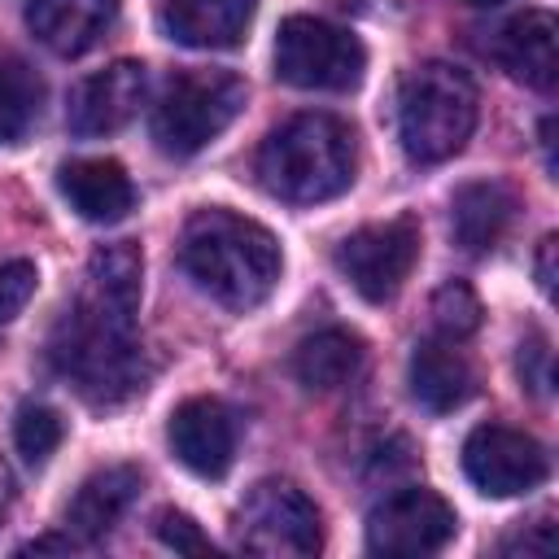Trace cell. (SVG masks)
Instances as JSON below:
<instances>
[{
  "mask_svg": "<svg viewBox=\"0 0 559 559\" xmlns=\"http://www.w3.org/2000/svg\"><path fill=\"white\" fill-rule=\"evenodd\" d=\"M555 236H546L542 240V253H537V284H542V293H550L555 288Z\"/></svg>",
  "mask_w": 559,
  "mask_h": 559,
  "instance_id": "cell-28",
  "label": "cell"
},
{
  "mask_svg": "<svg viewBox=\"0 0 559 559\" xmlns=\"http://www.w3.org/2000/svg\"><path fill=\"white\" fill-rule=\"evenodd\" d=\"M520 380L537 393V397H546L550 393V384H555V371H550V341L542 336V332H528L524 341H520Z\"/></svg>",
  "mask_w": 559,
  "mask_h": 559,
  "instance_id": "cell-25",
  "label": "cell"
},
{
  "mask_svg": "<svg viewBox=\"0 0 559 559\" xmlns=\"http://www.w3.org/2000/svg\"><path fill=\"white\" fill-rule=\"evenodd\" d=\"M153 528H157L162 546H170V550H183V555H210L214 550L210 537L201 533V524L192 515H183V511H162Z\"/></svg>",
  "mask_w": 559,
  "mask_h": 559,
  "instance_id": "cell-26",
  "label": "cell"
},
{
  "mask_svg": "<svg viewBox=\"0 0 559 559\" xmlns=\"http://www.w3.org/2000/svg\"><path fill=\"white\" fill-rule=\"evenodd\" d=\"M236 546L262 559H306L323 546L319 507L293 480H258L236 507Z\"/></svg>",
  "mask_w": 559,
  "mask_h": 559,
  "instance_id": "cell-7",
  "label": "cell"
},
{
  "mask_svg": "<svg viewBox=\"0 0 559 559\" xmlns=\"http://www.w3.org/2000/svg\"><path fill=\"white\" fill-rule=\"evenodd\" d=\"M472 362L463 358L459 341H419L415 354H411V397L432 411V415H445L454 406H463L472 397Z\"/></svg>",
  "mask_w": 559,
  "mask_h": 559,
  "instance_id": "cell-18",
  "label": "cell"
},
{
  "mask_svg": "<svg viewBox=\"0 0 559 559\" xmlns=\"http://www.w3.org/2000/svg\"><path fill=\"white\" fill-rule=\"evenodd\" d=\"M61 437H66V428H61V415L52 406H44V402H22L17 406V415H13V445H17L26 467H44L57 454Z\"/></svg>",
  "mask_w": 559,
  "mask_h": 559,
  "instance_id": "cell-22",
  "label": "cell"
},
{
  "mask_svg": "<svg viewBox=\"0 0 559 559\" xmlns=\"http://www.w3.org/2000/svg\"><path fill=\"white\" fill-rule=\"evenodd\" d=\"M140 480H144V476H140V467H131V463H114V467L92 472V476L74 489V498H70V507H66V528L79 533V537H87V542L105 537V533L127 515V507L135 502Z\"/></svg>",
  "mask_w": 559,
  "mask_h": 559,
  "instance_id": "cell-19",
  "label": "cell"
},
{
  "mask_svg": "<svg viewBox=\"0 0 559 559\" xmlns=\"http://www.w3.org/2000/svg\"><path fill=\"white\" fill-rule=\"evenodd\" d=\"M258 0H153L157 26L183 48H231L245 39Z\"/></svg>",
  "mask_w": 559,
  "mask_h": 559,
  "instance_id": "cell-13",
  "label": "cell"
},
{
  "mask_svg": "<svg viewBox=\"0 0 559 559\" xmlns=\"http://www.w3.org/2000/svg\"><path fill=\"white\" fill-rule=\"evenodd\" d=\"M140 275L144 262L131 240L100 245L74 301L48 332V367L92 406H118L148 380L135 328Z\"/></svg>",
  "mask_w": 559,
  "mask_h": 559,
  "instance_id": "cell-1",
  "label": "cell"
},
{
  "mask_svg": "<svg viewBox=\"0 0 559 559\" xmlns=\"http://www.w3.org/2000/svg\"><path fill=\"white\" fill-rule=\"evenodd\" d=\"M367 345L358 332L349 328H323L314 336H306L293 349V376L310 389V393H332L341 384H349L362 371Z\"/></svg>",
  "mask_w": 559,
  "mask_h": 559,
  "instance_id": "cell-20",
  "label": "cell"
},
{
  "mask_svg": "<svg viewBox=\"0 0 559 559\" xmlns=\"http://www.w3.org/2000/svg\"><path fill=\"white\" fill-rule=\"evenodd\" d=\"M555 550V533H550V520H533L528 528H515V537L502 542V555H550Z\"/></svg>",
  "mask_w": 559,
  "mask_h": 559,
  "instance_id": "cell-27",
  "label": "cell"
},
{
  "mask_svg": "<svg viewBox=\"0 0 559 559\" xmlns=\"http://www.w3.org/2000/svg\"><path fill=\"white\" fill-rule=\"evenodd\" d=\"M354 127L336 114H297L280 122L258 148V179L288 205H319L354 183Z\"/></svg>",
  "mask_w": 559,
  "mask_h": 559,
  "instance_id": "cell-3",
  "label": "cell"
},
{
  "mask_svg": "<svg viewBox=\"0 0 559 559\" xmlns=\"http://www.w3.org/2000/svg\"><path fill=\"white\" fill-rule=\"evenodd\" d=\"M35 280H39L35 262H26V258L0 262V328L22 314V306H26L31 293H35Z\"/></svg>",
  "mask_w": 559,
  "mask_h": 559,
  "instance_id": "cell-24",
  "label": "cell"
},
{
  "mask_svg": "<svg viewBox=\"0 0 559 559\" xmlns=\"http://www.w3.org/2000/svg\"><path fill=\"white\" fill-rule=\"evenodd\" d=\"M480 297L463 284V280H450V284H441L437 293H432V328H437V336H445V341H463V336H472L476 328H480Z\"/></svg>",
  "mask_w": 559,
  "mask_h": 559,
  "instance_id": "cell-23",
  "label": "cell"
},
{
  "mask_svg": "<svg viewBox=\"0 0 559 559\" xmlns=\"http://www.w3.org/2000/svg\"><path fill=\"white\" fill-rule=\"evenodd\" d=\"M367 48L336 22L293 13L275 35V74L301 92H349L362 83Z\"/></svg>",
  "mask_w": 559,
  "mask_h": 559,
  "instance_id": "cell-6",
  "label": "cell"
},
{
  "mask_svg": "<svg viewBox=\"0 0 559 559\" xmlns=\"http://www.w3.org/2000/svg\"><path fill=\"white\" fill-rule=\"evenodd\" d=\"M555 13L546 9H524L520 17L502 22L489 39V57L520 83L550 92L555 74H559V57H555Z\"/></svg>",
  "mask_w": 559,
  "mask_h": 559,
  "instance_id": "cell-14",
  "label": "cell"
},
{
  "mask_svg": "<svg viewBox=\"0 0 559 559\" xmlns=\"http://www.w3.org/2000/svg\"><path fill=\"white\" fill-rule=\"evenodd\" d=\"M44 109V79L39 70L17 57L0 52V144H22Z\"/></svg>",
  "mask_w": 559,
  "mask_h": 559,
  "instance_id": "cell-21",
  "label": "cell"
},
{
  "mask_svg": "<svg viewBox=\"0 0 559 559\" xmlns=\"http://www.w3.org/2000/svg\"><path fill=\"white\" fill-rule=\"evenodd\" d=\"M57 192L87 223H122L135 210V183L114 157H74L57 166Z\"/></svg>",
  "mask_w": 559,
  "mask_h": 559,
  "instance_id": "cell-15",
  "label": "cell"
},
{
  "mask_svg": "<svg viewBox=\"0 0 559 559\" xmlns=\"http://www.w3.org/2000/svg\"><path fill=\"white\" fill-rule=\"evenodd\" d=\"M515 192L498 179H476V183H463L454 197H450V227H454V240L467 249V253H489L515 223Z\"/></svg>",
  "mask_w": 559,
  "mask_h": 559,
  "instance_id": "cell-17",
  "label": "cell"
},
{
  "mask_svg": "<svg viewBox=\"0 0 559 559\" xmlns=\"http://www.w3.org/2000/svg\"><path fill=\"white\" fill-rule=\"evenodd\" d=\"M179 266L218 306L253 310L275 293L284 258L280 240L262 223L231 214L223 205H205L183 223Z\"/></svg>",
  "mask_w": 559,
  "mask_h": 559,
  "instance_id": "cell-2",
  "label": "cell"
},
{
  "mask_svg": "<svg viewBox=\"0 0 559 559\" xmlns=\"http://www.w3.org/2000/svg\"><path fill=\"white\" fill-rule=\"evenodd\" d=\"M0 507H4V476H0Z\"/></svg>",
  "mask_w": 559,
  "mask_h": 559,
  "instance_id": "cell-30",
  "label": "cell"
},
{
  "mask_svg": "<svg viewBox=\"0 0 559 559\" xmlns=\"http://www.w3.org/2000/svg\"><path fill=\"white\" fill-rule=\"evenodd\" d=\"M463 472L467 480L489 498H515L546 480L550 459L537 437L507 428V424H480L463 441Z\"/></svg>",
  "mask_w": 559,
  "mask_h": 559,
  "instance_id": "cell-10",
  "label": "cell"
},
{
  "mask_svg": "<svg viewBox=\"0 0 559 559\" xmlns=\"http://www.w3.org/2000/svg\"><path fill=\"white\" fill-rule=\"evenodd\" d=\"M144 87H148V74L140 61H114L96 74H87L74 92H70V105H66V127L83 140L92 135H109L118 127H127L140 105H144Z\"/></svg>",
  "mask_w": 559,
  "mask_h": 559,
  "instance_id": "cell-11",
  "label": "cell"
},
{
  "mask_svg": "<svg viewBox=\"0 0 559 559\" xmlns=\"http://www.w3.org/2000/svg\"><path fill=\"white\" fill-rule=\"evenodd\" d=\"M476 127V87L459 66L424 61L397 87V140L419 166L454 157Z\"/></svg>",
  "mask_w": 559,
  "mask_h": 559,
  "instance_id": "cell-4",
  "label": "cell"
},
{
  "mask_svg": "<svg viewBox=\"0 0 559 559\" xmlns=\"http://www.w3.org/2000/svg\"><path fill=\"white\" fill-rule=\"evenodd\" d=\"M245 96L249 87L231 70H179L153 105L148 135L166 157H192L240 118Z\"/></svg>",
  "mask_w": 559,
  "mask_h": 559,
  "instance_id": "cell-5",
  "label": "cell"
},
{
  "mask_svg": "<svg viewBox=\"0 0 559 559\" xmlns=\"http://www.w3.org/2000/svg\"><path fill=\"white\" fill-rule=\"evenodd\" d=\"M415 258H419V223L411 214L389 223H367L336 245V271L367 301H389L406 284Z\"/></svg>",
  "mask_w": 559,
  "mask_h": 559,
  "instance_id": "cell-8",
  "label": "cell"
},
{
  "mask_svg": "<svg viewBox=\"0 0 559 559\" xmlns=\"http://www.w3.org/2000/svg\"><path fill=\"white\" fill-rule=\"evenodd\" d=\"M463 4H472V9H493V4H502V0H463Z\"/></svg>",
  "mask_w": 559,
  "mask_h": 559,
  "instance_id": "cell-29",
  "label": "cell"
},
{
  "mask_svg": "<svg viewBox=\"0 0 559 559\" xmlns=\"http://www.w3.org/2000/svg\"><path fill=\"white\" fill-rule=\"evenodd\" d=\"M114 17H118V0H31L26 4L31 35L57 57H79L96 48L114 26Z\"/></svg>",
  "mask_w": 559,
  "mask_h": 559,
  "instance_id": "cell-16",
  "label": "cell"
},
{
  "mask_svg": "<svg viewBox=\"0 0 559 559\" xmlns=\"http://www.w3.org/2000/svg\"><path fill=\"white\" fill-rule=\"evenodd\" d=\"M166 441L192 476L218 480L236 459V419L218 397H188L170 411Z\"/></svg>",
  "mask_w": 559,
  "mask_h": 559,
  "instance_id": "cell-12",
  "label": "cell"
},
{
  "mask_svg": "<svg viewBox=\"0 0 559 559\" xmlns=\"http://www.w3.org/2000/svg\"><path fill=\"white\" fill-rule=\"evenodd\" d=\"M454 533H459L454 507L437 489H424V485L393 489L367 515V550L371 555H397V559L437 555L450 546Z\"/></svg>",
  "mask_w": 559,
  "mask_h": 559,
  "instance_id": "cell-9",
  "label": "cell"
}]
</instances>
